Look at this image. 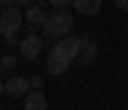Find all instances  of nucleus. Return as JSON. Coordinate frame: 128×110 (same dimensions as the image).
<instances>
[{
    "mask_svg": "<svg viewBox=\"0 0 128 110\" xmlns=\"http://www.w3.org/2000/svg\"><path fill=\"white\" fill-rule=\"evenodd\" d=\"M98 57V45L92 39H80V54H78V60L84 63V66H90V63H96Z\"/></svg>",
    "mask_w": 128,
    "mask_h": 110,
    "instance_id": "0eeeda50",
    "label": "nucleus"
},
{
    "mask_svg": "<svg viewBox=\"0 0 128 110\" xmlns=\"http://www.w3.org/2000/svg\"><path fill=\"white\" fill-rule=\"evenodd\" d=\"M72 9H78L80 15H98L101 0H74V3H72Z\"/></svg>",
    "mask_w": 128,
    "mask_h": 110,
    "instance_id": "1a4fd4ad",
    "label": "nucleus"
},
{
    "mask_svg": "<svg viewBox=\"0 0 128 110\" xmlns=\"http://www.w3.org/2000/svg\"><path fill=\"white\" fill-rule=\"evenodd\" d=\"M54 51L72 63V60H78V54H80V39L78 36H66V39H60V42L54 45Z\"/></svg>",
    "mask_w": 128,
    "mask_h": 110,
    "instance_id": "20e7f679",
    "label": "nucleus"
},
{
    "mask_svg": "<svg viewBox=\"0 0 128 110\" xmlns=\"http://www.w3.org/2000/svg\"><path fill=\"white\" fill-rule=\"evenodd\" d=\"M3 92H6V80L0 77V95H3Z\"/></svg>",
    "mask_w": 128,
    "mask_h": 110,
    "instance_id": "2eb2a0df",
    "label": "nucleus"
},
{
    "mask_svg": "<svg viewBox=\"0 0 128 110\" xmlns=\"http://www.w3.org/2000/svg\"><path fill=\"white\" fill-rule=\"evenodd\" d=\"M30 92H33L30 77H9L6 80V95L9 98H27Z\"/></svg>",
    "mask_w": 128,
    "mask_h": 110,
    "instance_id": "39448f33",
    "label": "nucleus"
},
{
    "mask_svg": "<svg viewBox=\"0 0 128 110\" xmlns=\"http://www.w3.org/2000/svg\"><path fill=\"white\" fill-rule=\"evenodd\" d=\"M72 30H74V18H72V12H51L48 24L42 27V36L51 39V42L57 45L60 39L72 36Z\"/></svg>",
    "mask_w": 128,
    "mask_h": 110,
    "instance_id": "f257e3e1",
    "label": "nucleus"
},
{
    "mask_svg": "<svg viewBox=\"0 0 128 110\" xmlns=\"http://www.w3.org/2000/svg\"><path fill=\"white\" fill-rule=\"evenodd\" d=\"M21 21H24L21 9H15V6L3 9V12H0V36L6 39V42H12L15 33H18V27H21Z\"/></svg>",
    "mask_w": 128,
    "mask_h": 110,
    "instance_id": "f03ea898",
    "label": "nucleus"
},
{
    "mask_svg": "<svg viewBox=\"0 0 128 110\" xmlns=\"http://www.w3.org/2000/svg\"><path fill=\"white\" fill-rule=\"evenodd\" d=\"M116 3V9H122V12H128V0H113Z\"/></svg>",
    "mask_w": 128,
    "mask_h": 110,
    "instance_id": "4468645a",
    "label": "nucleus"
},
{
    "mask_svg": "<svg viewBox=\"0 0 128 110\" xmlns=\"http://www.w3.org/2000/svg\"><path fill=\"white\" fill-rule=\"evenodd\" d=\"M15 63H18L15 57H0V69H12Z\"/></svg>",
    "mask_w": 128,
    "mask_h": 110,
    "instance_id": "f8f14e48",
    "label": "nucleus"
},
{
    "mask_svg": "<svg viewBox=\"0 0 128 110\" xmlns=\"http://www.w3.org/2000/svg\"><path fill=\"white\" fill-rule=\"evenodd\" d=\"M24 110H48V98L42 89H33L30 95L24 98Z\"/></svg>",
    "mask_w": 128,
    "mask_h": 110,
    "instance_id": "6e6552de",
    "label": "nucleus"
},
{
    "mask_svg": "<svg viewBox=\"0 0 128 110\" xmlns=\"http://www.w3.org/2000/svg\"><path fill=\"white\" fill-rule=\"evenodd\" d=\"M24 18H27V21H30V24H36V27H39V30H42V27H45V24H48V18H51V15H48V12H42V9H39V6H30V9H27V12H24Z\"/></svg>",
    "mask_w": 128,
    "mask_h": 110,
    "instance_id": "9d476101",
    "label": "nucleus"
},
{
    "mask_svg": "<svg viewBox=\"0 0 128 110\" xmlns=\"http://www.w3.org/2000/svg\"><path fill=\"white\" fill-rule=\"evenodd\" d=\"M68 66H72V63H68L66 57H60V54L51 48V54H48V60H45V69H48V74H63Z\"/></svg>",
    "mask_w": 128,
    "mask_h": 110,
    "instance_id": "423d86ee",
    "label": "nucleus"
},
{
    "mask_svg": "<svg viewBox=\"0 0 128 110\" xmlns=\"http://www.w3.org/2000/svg\"><path fill=\"white\" fill-rule=\"evenodd\" d=\"M72 3H74V0H51L54 12H68V9H72Z\"/></svg>",
    "mask_w": 128,
    "mask_h": 110,
    "instance_id": "9b49d317",
    "label": "nucleus"
},
{
    "mask_svg": "<svg viewBox=\"0 0 128 110\" xmlns=\"http://www.w3.org/2000/svg\"><path fill=\"white\" fill-rule=\"evenodd\" d=\"M42 48H45V36L42 33H27V36L21 39V45H18L21 57H27V60H36L42 54Z\"/></svg>",
    "mask_w": 128,
    "mask_h": 110,
    "instance_id": "7ed1b4c3",
    "label": "nucleus"
},
{
    "mask_svg": "<svg viewBox=\"0 0 128 110\" xmlns=\"http://www.w3.org/2000/svg\"><path fill=\"white\" fill-rule=\"evenodd\" d=\"M42 83H45V80H42L39 74H33V77H30V86H33V89H42Z\"/></svg>",
    "mask_w": 128,
    "mask_h": 110,
    "instance_id": "ddd939ff",
    "label": "nucleus"
}]
</instances>
